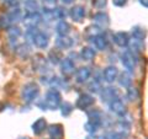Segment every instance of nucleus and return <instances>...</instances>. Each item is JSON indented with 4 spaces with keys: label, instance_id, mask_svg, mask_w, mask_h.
Wrapping results in <instances>:
<instances>
[{
    "label": "nucleus",
    "instance_id": "nucleus-1",
    "mask_svg": "<svg viewBox=\"0 0 148 139\" xmlns=\"http://www.w3.org/2000/svg\"><path fill=\"white\" fill-rule=\"evenodd\" d=\"M62 104V95L57 89H51L47 91L42 104H38L41 110H58Z\"/></svg>",
    "mask_w": 148,
    "mask_h": 139
},
{
    "label": "nucleus",
    "instance_id": "nucleus-2",
    "mask_svg": "<svg viewBox=\"0 0 148 139\" xmlns=\"http://www.w3.org/2000/svg\"><path fill=\"white\" fill-rule=\"evenodd\" d=\"M40 95V86L36 84V82H27L26 85L22 86L21 90V99L25 101V102L30 104L34 102V101Z\"/></svg>",
    "mask_w": 148,
    "mask_h": 139
},
{
    "label": "nucleus",
    "instance_id": "nucleus-3",
    "mask_svg": "<svg viewBox=\"0 0 148 139\" xmlns=\"http://www.w3.org/2000/svg\"><path fill=\"white\" fill-rule=\"evenodd\" d=\"M27 36H30V40L32 41V43H34L37 48L43 49V48L48 47L49 38L45 32L36 31V29H30V31L27 32Z\"/></svg>",
    "mask_w": 148,
    "mask_h": 139
},
{
    "label": "nucleus",
    "instance_id": "nucleus-4",
    "mask_svg": "<svg viewBox=\"0 0 148 139\" xmlns=\"http://www.w3.org/2000/svg\"><path fill=\"white\" fill-rule=\"evenodd\" d=\"M121 63L123 68L126 69V72L128 73H133L136 68V58L131 50H126L122 55H121Z\"/></svg>",
    "mask_w": 148,
    "mask_h": 139
},
{
    "label": "nucleus",
    "instance_id": "nucleus-5",
    "mask_svg": "<svg viewBox=\"0 0 148 139\" xmlns=\"http://www.w3.org/2000/svg\"><path fill=\"white\" fill-rule=\"evenodd\" d=\"M95 104L94 96H91L90 94H82L78 96V99L75 101V107L79 110H88Z\"/></svg>",
    "mask_w": 148,
    "mask_h": 139
},
{
    "label": "nucleus",
    "instance_id": "nucleus-6",
    "mask_svg": "<svg viewBox=\"0 0 148 139\" xmlns=\"http://www.w3.org/2000/svg\"><path fill=\"white\" fill-rule=\"evenodd\" d=\"M22 21H24V24L30 27V29H35V27H37L40 25V22L42 21V15L36 11V12H27L26 15L24 16V18H22Z\"/></svg>",
    "mask_w": 148,
    "mask_h": 139
},
{
    "label": "nucleus",
    "instance_id": "nucleus-7",
    "mask_svg": "<svg viewBox=\"0 0 148 139\" xmlns=\"http://www.w3.org/2000/svg\"><path fill=\"white\" fill-rule=\"evenodd\" d=\"M92 21L94 24L99 27V29H108L110 25V17L106 12H96L94 16H92Z\"/></svg>",
    "mask_w": 148,
    "mask_h": 139
},
{
    "label": "nucleus",
    "instance_id": "nucleus-8",
    "mask_svg": "<svg viewBox=\"0 0 148 139\" xmlns=\"http://www.w3.org/2000/svg\"><path fill=\"white\" fill-rule=\"evenodd\" d=\"M109 108H110L111 112L117 114V116H123L126 113V105H125L120 99H117V97L109 102Z\"/></svg>",
    "mask_w": 148,
    "mask_h": 139
},
{
    "label": "nucleus",
    "instance_id": "nucleus-9",
    "mask_svg": "<svg viewBox=\"0 0 148 139\" xmlns=\"http://www.w3.org/2000/svg\"><path fill=\"white\" fill-rule=\"evenodd\" d=\"M117 76H119V69L114 65L105 68L103 72V79L108 84H112L115 80H117Z\"/></svg>",
    "mask_w": 148,
    "mask_h": 139
},
{
    "label": "nucleus",
    "instance_id": "nucleus-10",
    "mask_svg": "<svg viewBox=\"0 0 148 139\" xmlns=\"http://www.w3.org/2000/svg\"><path fill=\"white\" fill-rule=\"evenodd\" d=\"M91 76V69L89 67H80L75 72V81L78 84H84Z\"/></svg>",
    "mask_w": 148,
    "mask_h": 139
},
{
    "label": "nucleus",
    "instance_id": "nucleus-11",
    "mask_svg": "<svg viewBox=\"0 0 148 139\" xmlns=\"http://www.w3.org/2000/svg\"><path fill=\"white\" fill-rule=\"evenodd\" d=\"M100 94H101V100H103V102H110V101H112L114 99H116L119 96V90L114 86H109V87L101 89Z\"/></svg>",
    "mask_w": 148,
    "mask_h": 139
},
{
    "label": "nucleus",
    "instance_id": "nucleus-12",
    "mask_svg": "<svg viewBox=\"0 0 148 139\" xmlns=\"http://www.w3.org/2000/svg\"><path fill=\"white\" fill-rule=\"evenodd\" d=\"M69 16L72 17L73 21L82 22L85 17V7L83 5H75L69 10Z\"/></svg>",
    "mask_w": 148,
    "mask_h": 139
},
{
    "label": "nucleus",
    "instance_id": "nucleus-13",
    "mask_svg": "<svg viewBox=\"0 0 148 139\" xmlns=\"http://www.w3.org/2000/svg\"><path fill=\"white\" fill-rule=\"evenodd\" d=\"M51 139H62L64 136V128L61 123H54L47 127Z\"/></svg>",
    "mask_w": 148,
    "mask_h": 139
},
{
    "label": "nucleus",
    "instance_id": "nucleus-14",
    "mask_svg": "<svg viewBox=\"0 0 148 139\" xmlns=\"http://www.w3.org/2000/svg\"><path fill=\"white\" fill-rule=\"evenodd\" d=\"M59 64H61L62 74L63 75H66V76L72 75V74L74 73V70H75V64H74V62L72 61V59H69V58H63Z\"/></svg>",
    "mask_w": 148,
    "mask_h": 139
},
{
    "label": "nucleus",
    "instance_id": "nucleus-15",
    "mask_svg": "<svg viewBox=\"0 0 148 139\" xmlns=\"http://www.w3.org/2000/svg\"><path fill=\"white\" fill-rule=\"evenodd\" d=\"M112 40L114 42L116 43L119 47H127L128 46V42H130V36L127 32H123V31H120V32H116L114 36H112Z\"/></svg>",
    "mask_w": 148,
    "mask_h": 139
},
{
    "label": "nucleus",
    "instance_id": "nucleus-16",
    "mask_svg": "<svg viewBox=\"0 0 148 139\" xmlns=\"http://www.w3.org/2000/svg\"><path fill=\"white\" fill-rule=\"evenodd\" d=\"M73 40L68 36H58L56 38V47L58 49H69L73 46Z\"/></svg>",
    "mask_w": 148,
    "mask_h": 139
},
{
    "label": "nucleus",
    "instance_id": "nucleus-17",
    "mask_svg": "<svg viewBox=\"0 0 148 139\" xmlns=\"http://www.w3.org/2000/svg\"><path fill=\"white\" fill-rule=\"evenodd\" d=\"M47 127H48L47 121L41 117L38 119H36V121L34 122V124H32V132H34L36 136H41V134L47 129Z\"/></svg>",
    "mask_w": 148,
    "mask_h": 139
},
{
    "label": "nucleus",
    "instance_id": "nucleus-18",
    "mask_svg": "<svg viewBox=\"0 0 148 139\" xmlns=\"http://www.w3.org/2000/svg\"><path fill=\"white\" fill-rule=\"evenodd\" d=\"M72 31V26L69 22L64 21V20H61L56 26V32H57L58 36H68L71 33Z\"/></svg>",
    "mask_w": 148,
    "mask_h": 139
},
{
    "label": "nucleus",
    "instance_id": "nucleus-19",
    "mask_svg": "<svg viewBox=\"0 0 148 139\" xmlns=\"http://www.w3.org/2000/svg\"><path fill=\"white\" fill-rule=\"evenodd\" d=\"M6 16L9 18V21H10V24L14 25V24H17V22L22 21V18H24V12H22L20 9H12L10 12L6 14Z\"/></svg>",
    "mask_w": 148,
    "mask_h": 139
},
{
    "label": "nucleus",
    "instance_id": "nucleus-20",
    "mask_svg": "<svg viewBox=\"0 0 148 139\" xmlns=\"http://www.w3.org/2000/svg\"><path fill=\"white\" fill-rule=\"evenodd\" d=\"M91 40H92V44H94V47L96 49L105 50L106 48H108V40H106L104 36L98 35V36L91 37Z\"/></svg>",
    "mask_w": 148,
    "mask_h": 139
},
{
    "label": "nucleus",
    "instance_id": "nucleus-21",
    "mask_svg": "<svg viewBox=\"0 0 148 139\" xmlns=\"http://www.w3.org/2000/svg\"><path fill=\"white\" fill-rule=\"evenodd\" d=\"M119 78V84L120 86H122V87H130V86H132V75H131V73H128V72H123L121 75L117 76Z\"/></svg>",
    "mask_w": 148,
    "mask_h": 139
},
{
    "label": "nucleus",
    "instance_id": "nucleus-22",
    "mask_svg": "<svg viewBox=\"0 0 148 139\" xmlns=\"http://www.w3.org/2000/svg\"><path fill=\"white\" fill-rule=\"evenodd\" d=\"M95 50L90 48V47H83L80 49V58L83 59V61H85V62H90L92 61V59L95 58Z\"/></svg>",
    "mask_w": 148,
    "mask_h": 139
},
{
    "label": "nucleus",
    "instance_id": "nucleus-23",
    "mask_svg": "<svg viewBox=\"0 0 148 139\" xmlns=\"http://www.w3.org/2000/svg\"><path fill=\"white\" fill-rule=\"evenodd\" d=\"M88 117H89L90 121L99 123L100 126L103 124V112L98 108H92L91 111H89V112H88Z\"/></svg>",
    "mask_w": 148,
    "mask_h": 139
},
{
    "label": "nucleus",
    "instance_id": "nucleus-24",
    "mask_svg": "<svg viewBox=\"0 0 148 139\" xmlns=\"http://www.w3.org/2000/svg\"><path fill=\"white\" fill-rule=\"evenodd\" d=\"M48 59H49V62L52 63V64H59L61 63V61L63 59V55H62V52H61V49H52L49 52L48 54Z\"/></svg>",
    "mask_w": 148,
    "mask_h": 139
},
{
    "label": "nucleus",
    "instance_id": "nucleus-25",
    "mask_svg": "<svg viewBox=\"0 0 148 139\" xmlns=\"http://www.w3.org/2000/svg\"><path fill=\"white\" fill-rule=\"evenodd\" d=\"M21 35H22V31H21L20 27L11 25V26L8 29V36H9V38H10L11 41L18 40V37H20Z\"/></svg>",
    "mask_w": 148,
    "mask_h": 139
},
{
    "label": "nucleus",
    "instance_id": "nucleus-26",
    "mask_svg": "<svg viewBox=\"0 0 148 139\" xmlns=\"http://www.w3.org/2000/svg\"><path fill=\"white\" fill-rule=\"evenodd\" d=\"M24 6L27 12H36L40 9V4L37 0H26L24 3Z\"/></svg>",
    "mask_w": 148,
    "mask_h": 139
},
{
    "label": "nucleus",
    "instance_id": "nucleus-27",
    "mask_svg": "<svg viewBox=\"0 0 148 139\" xmlns=\"http://www.w3.org/2000/svg\"><path fill=\"white\" fill-rule=\"evenodd\" d=\"M132 37L135 40H140V41H143L146 37V31L143 27L141 26H135L132 27Z\"/></svg>",
    "mask_w": 148,
    "mask_h": 139
},
{
    "label": "nucleus",
    "instance_id": "nucleus-28",
    "mask_svg": "<svg viewBox=\"0 0 148 139\" xmlns=\"http://www.w3.org/2000/svg\"><path fill=\"white\" fill-rule=\"evenodd\" d=\"M101 126L99 123H96V122H94V121H88L85 124H84V129L85 131L89 133V134H94V133H96L99 131V128H100Z\"/></svg>",
    "mask_w": 148,
    "mask_h": 139
},
{
    "label": "nucleus",
    "instance_id": "nucleus-29",
    "mask_svg": "<svg viewBox=\"0 0 148 139\" xmlns=\"http://www.w3.org/2000/svg\"><path fill=\"white\" fill-rule=\"evenodd\" d=\"M59 108H61V113H62L63 117H68V116L73 112L74 106L71 102H67L66 101V102H62L59 105Z\"/></svg>",
    "mask_w": 148,
    "mask_h": 139
},
{
    "label": "nucleus",
    "instance_id": "nucleus-30",
    "mask_svg": "<svg viewBox=\"0 0 148 139\" xmlns=\"http://www.w3.org/2000/svg\"><path fill=\"white\" fill-rule=\"evenodd\" d=\"M127 97L130 101H137L140 99V91H138V89H136V87L130 86V87H127Z\"/></svg>",
    "mask_w": 148,
    "mask_h": 139
},
{
    "label": "nucleus",
    "instance_id": "nucleus-31",
    "mask_svg": "<svg viewBox=\"0 0 148 139\" xmlns=\"http://www.w3.org/2000/svg\"><path fill=\"white\" fill-rule=\"evenodd\" d=\"M42 4H43V9L47 12L53 11L57 7V0H43Z\"/></svg>",
    "mask_w": 148,
    "mask_h": 139
},
{
    "label": "nucleus",
    "instance_id": "nucleus-32",
    "mask_svg": "<svg viewBox=\"0 0 148 139\" xmlns=\"http://www.w3.org/2000/svg\"><path fill=\"white\" fill-rule=\"evenodd\" d=\"M89 91H91V92H100L101 91V84H100V81L98 80V79H94L90 84H89Z\"/></svg>",
    "mask_w": 148,
    "mask_h": 139
},
{
    "label": "nucleus",
    "instance_id": "nucleus-33",
    "mask_svg": "<svg viewBox=\"0 0 148 139\" xmlns=\"http://www.w3.org/2000/svg\"><path fill=\"white\" fill-rule=\"evenodd\" d=\"M132 43L131 42H128V44L131 43V50H133V52H141L142 50V41L140 40H135V38H132Z\"/></svg>",
    "mask_w": 148,
    "mask_h": 139
},
{
    "label": "nucleus",
    "instance_id": "nucleus-34",
    "mask_svg": "<svg viewBox=\"0 0 148 139\" xmlns=\"http://www.w3.org/2000/svg\"><path fill=\"white\" fill-rule=\"evenodd\" d=\"M10 26H11V24L6 15L0 16V30H8Z\"/></svg>",
    "mask_w": 148,
    "mask_h": 139
},
{
    "label": "nucleus",
    "instance_id": "nucleus-35",
    "mask_svg": "<svg viewBox=\"0 0 148 139\" xmlns=\"http://www.w3.org/2000/svg\"><path fill=\"white\" fill-rule=\"evenodd\" d=\"M100 30L101 29H99L98 26H90V27H88L86 29V33H89L91 37H94V36H98V35H100Z\"/></svg>",
    "mask_w": 148,
    "mask_h": 139
},
{
    "label": "nucleus",
    "instance_id": "nucleus-36",
    "mask_svg": "<svg viewBox=\"0 0 148 139\" xmlns=\"http://www.w3.org/2000/svg\"><path fill=\"white\" fill-rule=\"evenodd\" d=\"M91 4L96 9H104L108 4V0H91Z\"/></svg>",
    "mask_w": 148,
    "mask_h": 139
},
{
    "label": "nucleus",
    "instance_id": "nucleus-37",
    "mask_svg": "<svg viewBox=\"0 0 148 139\" xmlns=\"http://www.w3.org/2000/svg\"><path fill=\"white\" fill-rule=\"evenodd\" d=\"M108 139H126V137H125V134H122V133L115 132V133H110L108 136Z\"/></svg>",
    "mask_w": 148,
    "mask_h": 139
},
{
    "label": "nucleus",
    "instance_id": "nucleus-38",
    "mask_svg": "<svg viewBox=\"0 0 148 139\" xmlns=\"http://www.w3.org/2000/svg\"><path fill=\"white\" fill-rule=\"evenodd\" d=\"M112 4L115 6H119V7H122L127 4V0H112Z\"/></svg>",
    "mask_w": 148,
    "mask_h": 139
},
{
    "label": "nucleus",
    "instance_id": "nucleus-39",
    "mask_svg": "<svg viewBox=\"0 0 148 139\" xmlns=\"http://www.w3.org/2000/svg\"><path fill=\"white\" fill-rule=\"evenodd\" d=\"M85 139H105V138L101 137V136H98L96 133H94V134H89L88 137H85Z\"/></svg>",
    "mask_w": 148,
    "mask_h": 139
},
{
    "label": "nucleus",
    "instance_id": "nucleus-40",
    "mask_svg": "<svg viewBox=\"0 0 148 139\" xmlns=\"http://www.w3.org/2000/svg\"><path fill=\"white\" fill-rule=\"evenodd\" d=\"M140 4L145 7H148V0H140Z\"/></svg>",
    "mask_w": 148,
    "mask_h": 139
},
{
    "label": "nucleus",
    "instance_id": "nucleus-41",
    "mask_svg": "<svg viewBox=\"0 0 148 139\" xmlns=\"http://www.w3.org/2000/svg\"><path fill=\"white\" fill-rule=\"evenodd\" d=\"M75 0H62L63 4H66V5H69V4H73Z\"/></svg>",
    "mask_w": 148,
    "mask_h": 139
}]
</instances>
